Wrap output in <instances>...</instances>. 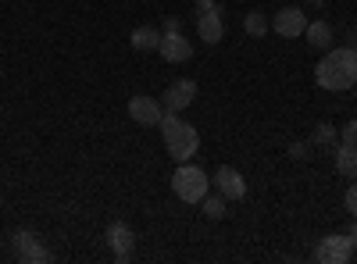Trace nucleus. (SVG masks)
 I'll return each mask as SVG.
<instances>
[{
    "label": "nucleus",
    "instance_id": "obj_23",
    "mask_svg": "<svg viewBox=\"0 0 357 264\" xmlns=\"http://www.w3.org/2000/svg\"><path fill=\"white\" fill-rule=\"evenodd\" d=\"M218 8V0H197V15H204V11H215Z\"/></svg>",
    "mask_w": 357,
    "mask_h": 264
},
{
    "label": "nucleus",
    "instance_id": "obj_22",
    "mask_svg": "<svg viewBox=\"0 0 357 264\" xmlns=\"http://www.w3.org/2000/svg\"><path fill=\"white\" fill-rule=\"evenodd\" d=\"M161 33H183V22H178L175 15H168V18H165V29H161Z\"/></svg>",
    "mask_w": 357,
    "mask_h": 264
},
{
    "label": "nucleus",
    "instance_id": "obj_1",
    "mask_svg": "<svg viewBox=\"0 0 357 264\" xmlns=\"http://www.w3.org/2000/svg\"><path fill=\"white\" fill-rule=\"evenodd\" d=\"M314 82L329 93H343L357 86V47H333L314 68Z\"/></svg>",
    "mask_w": 357,
    "mask_h": 264
},
{
    "label": "nucleus",
    "instance_id": "obj_18",
    "mask_svg": "<svg viewBox=\"0 0 357 264\" xmlns=\"http://www.w3.org/2000/svg\"><path fill=\"white\" fill-rule=\"evenodd\" d=\"M200 211L211 218V222H222V218H225V196H222V193H207V196L200 200Z\"/></svg>",
    "mask_w": 357,
    "mask_h": 264
},
{
    "label": "nucleus",
    "instance_id": "obj_17",
    "mask_svg": "<svg viewBox=\"0 0 357 264\" xmlns=\"http://www.w3.org/2000/svg\"><path fill=\"white\" fill-rule=\"evenodd\" d=\"M243 29H247V36H254V40H264V36H268V29H272V22L264 18V11H247V18H243Z\"/></svg>",
    "mask_w": 357,
    "mask_h": 264
},
{
    "label": "nucleus",
    "instance_id": "obj_3",
    "mask_svg": "<svg viewBox=\"0 0 357 264\" xmlns=\"http://www.w3.org/2000/svg\"><path fill=\"white\" fill-rule=\"evenodd\" d=\"M207 171L204 168H197V164H190V161H183L175 168V175H172V189H175V196L178 200H186V203H200L204 196H207Z\"/></svg>",
    "mask_w": 357,
    "mask_h": 264
},
{
    "label": "nucleus",
    "instance_id": "obj_2",
    "mask_svg": "<svg viewBox=\"0 0 357 264\" xmlns=\"http://www.w3.org/2000/svg\"><path fill=\"white\" fill-rule=\"evenodd\" d=\"M161 136H165V146H168V154L175 157V164L190 161V157L200 150V132L178 118V111H165V118H161Z\"/></svg>",
    "mask_w": 357,
    "mask_h": 264
},
{
    "label": "nucleus",
    "instance_id": "obj_19",
    "mask_svg": "<svg viewBox=\"0 0 357 264\" xmlns=\"http://www.w3.org/2000/svg\"><path fill=\"white\" fill-rule=\"evenodd\" d=\"M289 157H293V161H307V157H311V139L289 143Z\"/></svg>",
    "mask_w": 357,
    "mask_h": 264
},
{
    "label": "nucleus",
    "instance_id": "obj_13",
    "mask_svg": "<svg viewBox=\"0 0 357 264\" xmlns=\"http://www.w3.org/2000/svg\"><path fill=\"white\" fill-rule=\"evenodd\" d=\"M333 161H336V171L343 175V179H357V146L336 143L333 146Z\"/></svg>",
    "mask_w": 357,
    "mask_h": 264
},
{
    "label": "nucleus",
    "instance_id": "obj_25",
    "mask_svg": "<svg viewBox=\"0 0 357 264\" xmlns=\"http://www.w3.org/2000/svg\"><path fill=\"white\" fill-rule=\"evenodd\" d=\"M307 4H311V8H325V0H307Z\"/></svg>",
    "mask_w": 357,
    "mask_h": 264
},
{
    "label": "nucleus",
    "instance_id": "obj_12",
    "mask_svg": "<svg viewBox=\"0 0 357 264\" xmlns=\"http://www.w3.org/2000/svg\"><path fill=\"white\" fill-rule=\"evenodd\" d=\"M197 33H200V40L204 43H222L225 40V18H222V11L215 8V11H204V15H197Z\"/></svg>",
    "mask_w": 357,
    "mask_h": 264
},
{
    "label": "nucleus",
    "instance_id": "obj_15",
    "mask_svg": "<svg viewBox=\"0 0 357 264\" xmlns=\"http://www.w3.org/2000/svg\"><path fill=\"white\" fill-rule=\"evenodd\" d=\"M132 50H158L161 47V29L154 25H136L132 29V36H129Z\"/></svg>",
    "mask_w": 357,
    "mask_h": 264
},
{
    "label": "nucleus",
    "instance_id": "obj_20",
    "mask_svg": "<svg viewBox=\"0 0 357 264\" xmlns=\"http://www.w3.org/2000/svg\"><path fill=\"white\" fill-rule=\"evenodd\" d=\"M340 143H350V146H357V118H350L347 125H340Z\"/></svg>",
    "mask_w": 357,
    "mask_h": 264
},
{
    "label": "nucleus",
    "instance_id": "obj_9",
    "mask_svg": "<svg viewBox=\"0 0 357 264\" xmlns=\"http://www.w3.org/2000/svg\"><path fill=\"white\" fill-rule=\"evenodd\" d=\"M107 243H111V254H114L118 261H129L132 250H136V232H132V225L111 222V225H107Z\"/></svg>",
    "mask_w": 357,
    "mask_h": 264
},
{
    "label": "nucleus",
    "instance_id": "obj_10",
    "mask_svg": "<svg viewBox=\"0 0 357 264\" xmlns=\"http://www.w3.org/2000/svg\"><path fill=\"white\" fill-rule=\"evenodd\" d=\"M193 100H197V82L193 79H178V82H172L168 90L161 93L165 111H186Z\"/></svg>",
    "mask_w": 357,
    "mask_h": 264
},
{
    "label": "nucleus",
    "instance_id": "obj_11",
    "mask_svg": "<svg viewBox=\"0 0 357 264\" xmlns=\"http://www.w3.org/2000/svg\"><path fill=\"white\" fill-rule=\"evenodd\" d=\"M161 57L165 61H172V65H178V61H190L193 57V43L183 36V33H161Z\"/></svg>",
    "mask_w": 357,
    "mask_h": 264
},
{
    "label": "nucleus",
    "instance_id": "obj_6",
    "mask_svg": "<svg viewBox=\"0 0 357 264\" xmlns=\"http://www.w3.org/2000/svg\"><path fill=\"white\" fill-rule=\"evenodd\" d=\"M129 118L136 125H161L165 118V104L158 97H132L129 100Z\"/></svg>",
    "mask_w": 357,
    "mask_h": 264
},
{
    "label": "nucleus",
    "instance_id": "obj_7",
    "mask_svg": "<svg viewBox=\"0 0 357 264\" xmlns=\"http://www.w3.org/2000/svg\"><path fill=\"white\" fill-rule=\"evenodd\" d=\"M211 183H215V189H218L225 200H243V196H247V183H243V175L236 171L232 164H222V168L211 175Z\"/></svg>",
    "mask_w": 357,
    "mask_h": 264
},
{
    "label": "nucleus",
    "instance_id": "obj_14",
    "mask_svg": "<svg viewBox=\"0 0 357 264\" xmlns=\"http://www.w3.org/2000/svg\"><path fill=\"white\" fill-rule=\"evenodd\" d=\"M304 36H307V43L314 47V50H333V40H336V33H333V25L329 22H307V29H304Z\"/></svg>",
    "mask_w": 357,
    "mask_h": 264
},
{
    "label": "nucleus",
    "instance_id": "obj_21",
    "mask_svg": "<svg viewBox=\"0 0 357 264\" xmlns=\"http://www.w3.org/2000/svg\"><path fill=\"white\" fill-rule=\"evenodd\" d=\"M343 203H347V211H350V218H357V183L347 189V196H343Z\"/></svg>",
    "mask_w": 357,
    "mask_h": 264
},
{
    "label": "nucleus",
    "instance_id": "obj_24",
    "mask_svg": "<svg viewBox=\"0 0 357 264\" xmlns=\"http://www.w3.org/2000/svg\"><path fill=\"white\" fill-rule=\"evenodd\" d=\"M347 236H350V240H354V254H357V218H354V222H350V232H347Z\"/></svg>",
    "mask_w": 357,
    "mask_h": 264
},
{
    "label": "nucleus",
    "instance_id": "obj_4",
    "mask_svg": "<svg viewBox=\"0 0 357 264\" xmlns=\"http://www.w3.org/2000/svg\"><path fill=\"white\" fill-rule=\"evenodd\" d=\"M11 247H15L18 261H25V264H43V261H54V254L36 240V232H29V228H18V232H15V236H11Z\"/></svg>",
    "mask_w": 357,
    "mask_h": 264
},
{
    "label": "nucleus",
    "instance_id": "obj_8",
    "mask_svg": "<svg viewBox=\"0 0 357 264\" xmlns=\"http://www.w3.org/2000/svg\"><path fill=\"white\" fill-rule=\"evenodd\" d=\"M272 29L282 40H296V36H304V29H307V15L301 8H282V11H275Z\"/></svg>",
    "mask_w": 357,
    "mask_h": 264
},
{
    "label": "nucleus",
    "instance_id": "obj_26",
    "mask_svg": "<svg viewBox=\"0 0 357 264\" xmlns=\"http://www.w3.org/2000/svg\"><path fill=\"white\" fill-rule=\"evenodd\" d=\"M354 90H357V86H354Z\"/></svg>",
    "mask_w": 357,
    "mask_h": 264
},
{
    "label": "nucleus",
    "instance_id": "obj_16",
    "mask_svg": "<svg viewBox=\"0 0 357 264\" xmlns=\"http://www.w3.org/2000/svg\"><path fill=\"white\" fill-rule=\"evenodd\" d=\"M340 143V129L329 125V122H318L314 132H311V146H321V150H329V146Z\"/></svg>",
    "mask_w": 357,
    "mask_h": 264
},
{
    "label": "nucleus",
    "instance_id": "obj_5",
    "mask_svg": "<svg viewBox=\"0 0 357 264\" xmlns=\"http://www.w3.org/2000/svg\"><path fill=\"white\" fill-rule=\"evenodd\" d=\"M354 257V240L350 236H325L314 247V261L321 264H347Z\"/></svg>",
    "mask_w": 357,
    "mask_h": 264
}]
</instances>
